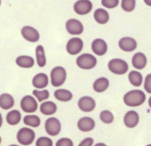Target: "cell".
Instances as JSON below:
<instances>
[{"label": "cell", "mask_w": 151, "mask_h": 146, "mask_svg": "<svg viewBox=\"0 0 151 146\" xmlns=\"http://www.w3.org/2000/svg\"><path fill=\"white\" fill-rule=\"evenodd\" d=\"M14 106V99L10 94L4 93L0 95V107L2 110H10Z\"/></svg>", "instance_id": "cell-19"}, {"label": "cell", "mask_w": 151, "mask_h": 146, "mask_svg": "<svg viewBox=\"0 0 151 146\" xmlns=\"http://www.w3.org/2000/svg\"><path fill=\"white\" fill-rule=\"evenodd\" d=\"M91 49L95 54L98 56H103L107 52L108 46L106 41L103 39H95L91 44Z\"/></svg>", "instance_id": "cell-13"}, {"label": "cell", "mask_w": 151, "mask_h": 146, "mask_svg": "<svg viewBox=\"0 0 151 146\" xmlns=\"http://www.w3.org/2000/svg\"><path fill=\"white\" fill-rule=\"evenodd\" d=\"M57 146H72L73 142L68 138H62L56 142Z\"/></svg>", "instance_id": "cell-34"}, {"label": "cell", "mask_w": 151, "mask_h": 146, "mask_svg": "<svg viewBox=\"0 0 151 146\" xmlns=\"http://www.w3.org/2000/svg\"><path fill=\"white\" fill-rule=\"evenodd\" d=\"M132 64L135 68L142 70L145 68L147 65V57L143 53H137L132 58Z\"/></svg>", "instance_id": "cell-17"}, {"label": "cell", "mask_w": 151, "mask_h": 146, "mask_svg": "<svg viewBox=\"0 0 151 146\" xmlns=\"http://www.w3.org/2000/svg\"><path fill=\"white\" fill-rule=\"evenodd\" d=\"M128 79L131 85L135 87H139L142 83L143 77L139 72L132 71L130 72L129 75H128Z\"/></svg>", "instance_id": "cell-26"}, {"label": "cell", "mask_w": 151, "mask_h": 146, "mask_svg": "<svg viewBox=\"0 0 151 146\" xmlns=\"http://www.w3.org/2000/svg\"><path fill=\"white\" fill-rule=\"evenodd\" d=\"M83 42L79 38H73L68 41L66 44V51L71 55H76L82 51Z\"/></svg>", "instance_id": "cell-7"}, {"label": "cell", "mask_w": 151, "mask_h": 146, "mask_svg": "<svg viewBox=\"0 0 151 146\" xmlns=\"http://www.w3.org/2000/svg\"><path fill=\"white\" fill-rule=\"evenodd\" d=\"M2 121H3L2 116H1V113H0V127H1V125H2Z\"/></svg>", "instance_id": "cell-38"}, {"label": "cell", "mask_w": 151, "mask_h": 146, "mask_svg": "<svg viewBox=\"0 0 151 146\" xmlns=\"http://www.w3.org/2000/svg\"><path fill=\"white\" fill-rule=\"evenodd\" d=\"M100 118L101 121H103L105 123H111L113 122L114 117L113 114L111 113L109 110H104L100 113Z\"/></svg>", "instance_id": "cell-29"}, {"label": "cell", "mask_w": 151, "mask_h": 146, "mask_svg": "<svg viewBox=\"0 0 151 146\" xmlns=\"http://www.w3.org/2000/svg\"><path fill=\"white\" fill-rule=\"evenodd\" d=\"M96 106L95 101L94 98L88 96H84L80 98L78 101V107L82 111L89 113L94 110Z\"/></svg>", "instance_id": "cell-12"}, {"label": "cell", "mask_w": 151, "mask_h": 146, "mask_svg": "<svg viewBox=\"0 0 151 146\" xmlns=\"http://www.w3.org/2000/svg\"><path fill=\"white\" fill-rule=\"evenodd\" d=\"M1 137H0V143H1Z\"/></svg>", "instance_id": "cell-40"}, {"label": "cell", "mask_w": 151, "mask_h": 146, "mask_svg": "<svg viewBox=\"0 0 151 146\" xmlns=\"http://www.w3.org/2000/svg\"><path fill=\"white\" fill-rule=\"evenodd\" d=\"M144 1L147 5L151 6V0H144Z\"/></svg>", "instance_id": "cell-37"}, {"label": "cell", "mask_w": 151, "mask_h": 146, "mask_svg": "<svg viewBox=\"0 0 151 146\" xmlns=\"http://www.w3.org/2000/svg\"><path fill=\"white\" fill-rule=\"evenodd\" d=\"M35 134L29 128H22L18 132L17 140L21 145H29L33 142Z\"/></svg>", "instance_id": "cell-3"}, {"label": "cell", "mask_w": 151, "mask_h": 146, "mask_svg": "<svg viewBox=\"0 0 151 146\" xmlns=\"http://www.w3.org/2000/svg\"><path fill=\"white\" fill-rule=\"evenodd\" d=\"M139 121V116L135 111L128 112L124 117V123L128 128H134L137 126Z\"/></svg>", "instance_id": "cell-15"}, {"label": "cell", "mask_w": 151, "mask_h": 146, "mask_svg": "<svg viewBox=\"0 0 151 146\" xmlns=\"http://www.w3.org/2000/svg\"><path fill=\"white\" fill-rule=\"evenodd\" d=\"M50 76H51V83L52 86H61L66 79V70L63 67L57 66L52 70Z\"/></svg>", "instance_id": "cell-2"}, {"label": "cell", "mask_w": 151, "mask_h": 146, "mask_svg": "<svg viewBox=\"0 0 151 146\" xmlns=\"http://www.w3.org/2000/svg\"><path fill=\"white\" fill-rule=\"evenodd\" d=\"M35 54H36L37 63H38L39 67H44L47 63V60H46L45 52H44V47L42 46L39 45L36 47L35 49Z\"/></svg>", "instance_id": "cell-27"}, {"label": "cell", "mask_w": 151, "mask_h": 146, "mask_svg": "<svg viewBox=\"0 0 151 146\" xmlns=\"http://www.w3.org/2000/svg\"><path fill=\"white\" fill-rule=\"evenodd\" d=\"M49 83L48 76L45 73H38L36 74L32 79V85L35 88L41 89L47 86Z\"/></svg>", "instance_id": "cell-18"}, {"label": "cell", "mask_w": 151, "mask_h": 146, "mask_svg": "<svg viewBox=\"0 0 151 146\" xmlns=\"http://www.w3.org/2000/svg\"><path fill=\"white\" fill-rule=\"evenodd\" d=\"M40 111L44 115H52L57 111V106L52 101L44 102L40 107Z\"/></svg>", "instance_id": "cell-20"}, {"label": "cell", "mask_w": 151, "mask_h": 146, "mask_svg": "<svg viewBox=\"0 0 151 146\" xmlns=\"http://www.w3.org/2000/svg\"><path fill=\"white\" fill-rule=\"evenodd\" d=\"M21 107L25 113H32L36 111L38 104L33 97L31 95H26L21 101Z\"/></svg>", "instance_id": "cell-9"}, {"label": "cell", "mask_w": 151, "mask_h": 146, "mask_svg": "<svg viewBox=\"0 0 151 146\" xmlns=\"http://www.w3.org/2000/svg\"><path fill=\"white\" fill-rule=\"evenodd\" d=\"M92 3L89 0H78L74 4V10L78 15H86L92 10Z\"/></svg>", "instance_id": "cell-8"}, {"label": "cell", "mask_w": 151, "mask_h": 146, "mask_svg": "<svg viewBox=\"0 0 151 146\" xmlns=\"http://www.w3.org/2000/svg\"><path fill=\"white\" fill-rule=\"evenodd\" d=\"M109 68L114 74H125L128 71V63L121 59H113L109 63Z\"/></svg>", "instance_id": "cell-4"}, {"label": "cell", "mask_w": 151, "mask_h": 146, "mask_svg": "<svg viewBox=\"0 0 151 146\" xmlns=\"http://www.w3.org/2000/svg\"><path fill=\"white\" fill-rule=\"evenodd\" d=\"M76 63L82 69H91L97 65V59L92 54H83L78 57Z\"/></svg>", "instance_id": "cell-5"}, {"label": "cell", "mask_w": 151, "mask_h": 146, "mask_svg": "<svg viewBox=\"0 0 151 146\" xmlns=\"http://www.w3.org/2000/svg\"><path fill=\"white\" fill-rule=\"evenodd\" d=\"M122 8L126 12H131L135 9L136 0H122Z\"/></svg>", "instance_id": "cell-30"}, {"label": "cell", "mask_w": 151, "mask_h": 146, "mask_svg": "<svg viewBox=\"0 0 151 146\" xmlns=\"http://www.w3.org/2000/svg\"><path fill=\"white\" fill-rule=\"evenodd\" d=\"M119 0H102V4L106 8L112 9L117 7L119 4Z\"/></svg>", "instance_id": "cell-33"}, {"label": "cell", "mask_w": 151, "mask_h": 146, "mask_svg": "<svg viewBox=\"0 0 151 146\" xmlns=\"http://www.w3.org/2000/svg\"><path fill=\"white\" fill-rule=\"evenodd\" d=\"M16 63L19 67L23 68H30L34 66V60L29 56H20L16 60Z\"/></svg>", "instance_id": "cell-22"}, {"label": "cell", "mask_w": 151, "mask_h": 146, "mask_svg": "<svg viewBox=\"0 0 151 146\" xmlns=\"http://www.w3.org/2000/svg\"><path fill=\"white\" fill-rule=\"evenodd\" d=\"M21 118H22V115H21L20 112L16 110H12L10 113H7V117H6L7 123L11 126H15V125L18 124L20 122Z\"/></svg>", "instance_id": "cell-25"}, {"label": "cell", "mask_w": 151, "mask_h": 146, "mask_svg": "<svg viewBox=\"0 0 151 146\" xmlns=\"http://www.w3.org/2000/svg\"><path fill=\"white\" fill-rule=\"evenodd\" d=\"M93 142H94L93 139L88 137V138H86V139L84 140L83 141H82V142L80 143L79 145L80 146H91V145H92Z\"/></svg>", "instance_id": "cell-36"}, {"label": "cell", "mask_w": 151, "mask_h": 146, "mask_svg": "<svg viewBox=\"0 0 151 146\" xmlns=\"http://www.w3.org/2000/svg\"><path fill=\"white\" fill-rule=\"evenodd\" d=\"M94 18L97 23L100 24H104L109 21V14L104 9L99 8L94 12Z\"/></svg>", "instance_id": "cell-21"}, {"label": "cell", "mask_w": 151, "mask_h": 146, "mask_svg": "<svg viewBox=\"0 0 151 146\" xmlns=\"http://www.w3.org/2000/svg\"><path fill=\"white\" fill-rule=\"evenodd\" d=\"M35 145L37 146H52L53 145L52 141L51 139L45 137L38 138V140L35 142Z\"/></svg>", "instance_id": "cell-32"}, {"label": "cell", "mask_w": 151, "mask_h": 146, "mask_svg": "<svg viewBox=\"0 0 151 146\" xmlns=\"http://www.w3.org/2000/svg\"><path fill=\"white\" fill-rule=\"evenodd\" d=\"M66 30L71 35H81L83 32V26L82 23L76 19H69L66 24Z\"/></svg>", "instance_id": "cell-10"}, {"label": "cell", "mask_w": 151, "mask_h": 146, "mask_svg": "<svg viewBox=\"0 0 151 146\" xmlns=\"http://www.w3.org/2000/svg\"><path fill=\"white\" fill-rule=\"evenodd\" d=\"M55 97L57 100L63 102H67L72 98V93L69 90L64 89H59L55 90L54 93Z\"/></svg>", "instance_id": "cell-24"}, {"label": "cell", "mask_w": 151, "mask_h": 146, "mask_svg": "<svg viewBox=\"0 0 151 146\" xmlns=\"http://www.w3.org/2000/svg\"><path fill=\"white\" fill-rule=\"evenodd\" d=\"M21 32H22V35L23 36V38L29 42H37L40 38V35L38 31L32 26H24L22 29Z\"/></svg>", "instance_id": "cell-11"}, {"label": "cell", "mask_w": 151, "mask_h": 146, "mask_svg": "<svg viewBox=\"0 0 151 146\" xmlns=\"http://www.w3.org/2000/svg\"><path fill=\"white\" fill-rule=\"evenodd\" d=\"M144 86L145 90L148 93H151V73L146 76Z\"/></svg>", "instance_id": "cell-35"}, {"label": "cell", "mask_w": 151, "mask_h": 146, "mask_svg": "<svg viewBox=\"0 0 151 146\" xmlns=\"http://www.w3.org/2000/svg\"><path fill=\"white\" fill-rule=\"evenodd\" d=\"M46 132L50 136H56L58 135L61 129L60 121L55 118H50L45 122Z\"/></svg>", "instance_id": "cell-6"}, {"label": "cell", "mask_w": 151, "mask_h": 146, "mask_svg": "<svg viewBox=\"0 0 151 146\" xmlns=\"http://www.w3.org/2000/svg\"><path fill=\"white\" fill-rule=\"evenodd\" d=\"M95 126V122L92 118L88 117H84L80 119L78 122V127L81 131L88 132L93 130Z\"/></svg>", "instance_id": "cell-16"}, {"label": "cell", "mask_w": 151, "mask_h": 146, "mask_svg": "<svg viewBox=\"0 0 151 146\" xmlns=\"http://www.w3.org/2000/svg\"><path fill=\"white\" fill-rule=\"evenodd\" d=\"M148 103H149V106H150V107L151 108V96L150 97V98H149Z\"/></svg>", "instance_id": "cell-39"}, {"label": "cell", "mask_w": 151, "mask_h": 146, "mask_svg": "<svg viewBox=\"0 0 151 146\" xmlns=\"http://www.w3.org/2000/svg\"><path fill=\"white\" fill-rule=\"evenodd\" d=\"M32 93L33 95L38 98V100L39 101H43L44 100L47 99V98L50 97V93H49L48 90H44L42 91H38L36 90H34L32 91Z\"/></svg>", "instance_id": "cell-31"}, {"label": "cell", "mask_w": 151, "mask_h": 146, "mask_svg": "<svg viewBox=\"0 0 151 146\" xmlns=\"http://www.w3.org/2000/svg\"><path fill=\"white\" fill-rule=\"evenodd\" d=\"M119 48L125 51H133L137 48V43L135 39L129 37H125L120 39L119 42Z\"/></svg>", "instance_id": "cell-14"}, {"label": "cell", "mask_w": 151, "mask_h": 146, "mask_svg": "<svg viewBox=\"0 0 151 146\" xmlns=\"http://www.w3.org/2000/svg\"><path fill=\"white\" fill-rule=\"evenodd\" d=\"M146 95L142 90H135L127 93L124 95V102L129 107H139L145 101Z\"/></svg>", "instance_id": "cell-1"}, {"label": "cell", "mask_w": 151, "mask_h": 146, "mask_svg": "<svg viewBox=\"0 0 151 146\" xmlns=\"http://www.w3.org/2000/svg\"><path fill=\"white\" fill-rule=\"evenodd\" d=\"M0 4H1V0H0Z\"/></svg>", "instance_id": "cell-41"}, {"label": "cell", "mask_w": 151, "mask_h": 146, "mask_svg": "<svg viewBox=\"0 0 151 146\" xmlns=\"http://www.w3.org/2000/svg\"><path fill=\"white\" fill-rule=\"evenodd\" d=\"M24 123L27 126L36 128L41 124V120L36 115H26L24 118Z\"/></svg>", "instance_id": "cell-28"}, {"label": "cell", "mask_w": 151, "mask_h": 146, "mask_svg": "<svg viewBox=\"0 0 151 146\" xmlns=\"http://www.w3.org/2000/svg\"><path fill=\"white\" fill-rule=\"evenodd\" d=\"M109 86V82L106 78L101 77L97 79L93 85V88L94 91L97 93L104 92L107 90Z\"/></svg>", "instance_id": "cell-23"}]
</instances>
